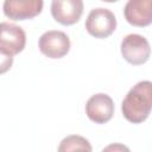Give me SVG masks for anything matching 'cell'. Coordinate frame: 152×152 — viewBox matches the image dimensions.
Returning a JSON list of instances; mask_svg holds the SVG:
<instances>
[{
    "mask_svg": "<svg viewBox=\"0 0 152 152\" xmlns=\"http://www.w3.org/2000/svg\"><path fill=\"white\" fill-rule=\"evenodd\" d=\"M152 108V84L150 81H140L129 89L125 96L121 109L124 116L133 122L140 124L145 121Z\"/></svg>",
    "mask_w": 152,
    "mask_h": 152,
    "instance_id": "6da1fadb",
    "label": "cell"
},
{
    "mask_svg": "<svg viewBox=\"0 0 152 152\" xmlns=\"http://www.w3.org/2000/svg\"><path fill=\"white\" fill-rule=\"evenodd\" d=\"M116 27V18L114 13L103 7L93 8L86 20L88 33L95 38H106L110 36Z\"/></svg>",
    "mask_w": 152,
    "mask_h": 152,
    "instance_id": "7a4b0ae2",
    "label": "cell"
},
{
    "mask_svg": "<svg viewBox=\"0 0 152 152\" xmlns=\"http://www.w3.org/2000/svg\"><path fill=\"white\" fill-rule=\"evenodd\" d=\"M150 52L151 50L148 40L141 34H127L121 42V55L128 63L133 65L144 64L148 59Z\"/></svg>",
    "mask_w": 152,
    "mask_h": 152,
    "instance_id": "3957f363",
    "label": "cell"
},
{
    "mask_svg": "<svg viewBox=\"0 0 152 152\" xmlns=\"http://www.w3.org/2000/svg\"><path fill=\"white\" fill-rule=\"evenodd\" d=\"M39 50L49 58H62L70 50V39L63 31L50 30L39 38Z\"/></svg>",
    "mask_w": 152,
    "mask_h": 152,
    "instance_id": "277c9868",
    "label": "cell"
},
{
    "mask_svg": "<svg viewBox=\"0 0 152 152\" xmlns=\"http://www.w3.org/2000/svg\"><path fill=\"white\" fill-rule=\"evenodd\" d=\"M26 44V33L23 27L8 23H0V49L14 56L21 52Z\"/></svg>",
    "mask_w": 152,
    "mask_h": 152,
    "instance_id": "5b68a950",
    "label": "cell"
},
{
    "mask_svg": "<svg viewBox=\"0 0 152 152\" xmlns=\"http://www.w3.org/2000/svg\"><path fill=\"white\" fill-rule=\"evenodd\" d=\"M86 114L95 124L109 121L114 114V102L112 97L104 93L90 96L86 103Z\"/></svg>",
    "mask_w": 152,
    "mask_h": 152,
    "instance_id": "8992f818",
    "label": "cell"
},
{
    "mask_svg": "<svg viewBox=\"0 0 152 152\" xmlns=\"http://www.w3.org/2000/svg\"><path fill=\"white\" fill-rule=\"evenodd\" d=\"M83 13L82 0H53L51 2V14L62 25L77 23Z\"/></svg>",
    "mask_w": 152,
    "mask_h": 152,
    "instance_id": "52a82bcc",
    "label": "cell"
},
{
    "mask_svg": "<svg viewBox=\"0 0 152 152\" xmlns=\"http://www.w3.org/2000/svg\"><path fill=\"white\" fill-rule=\"evenodd\" d=\"M42 0H5L4 13L13 20L30 19L39 14L43 10Z\"/></svg>",
    "mask_w": 152,
    "mask_h": 152,
    "instance_id": "ba28073f",
    "label": "cell"
},
{
    "mask_svg": "<svg viewBox=\"0 0 152 152\" xmlns=\"http://www.w3.org/2000/svg\"><path fill=\"white\" fill-rule=\"evenodd\" d=\"M126 20L134 26H147L152 21L151 0H129L124 7Z\"/></svg>",
    "mask_w": 152,
    "mask_h": 152,
    "instance_id": "9c48e42d",
    "label": "cell"
},
{
    "mask_svg": "<svg viewBox=\"0 0 152 152\" xmlns=\"http://www.w3.org/2000/svg\"><path fill=\"white\" fill-rule=\"evenodd\" d=\"M57 152H93V148L88 139L72 134L62 139Z\"/></svg>",
    "mask_w": 152,
    "mask_h": 152,
    "instance_id": "30bf717a",
    "label": "cell"
},
{
    "mask_svg": "<svg viewBox=\"0 0 152 152\" xmlns=\"http://www.w3.org/2000/svg\"><path fill=\"white\" fill-rule=\"evenodd\" d=\"M13 64V56L0 49V74H4L11 69Z\"/></svg>",
    "mask_w": 152,
    "mask_h": 152,
    "instance_id": "8fae6325",
    "label": "cell"
},
{
    "mask_svg": "<svg viewBox=\"0 0 152 152\" xmlns=\"http://www.w3.org/2000/svg\"><path fill=\"white\" fill-rule=\"evenodd\" d=\"M102 152H131L129 148L124 145V144H119V142H114V144H109L107 145Z\"/></svg>",
    "mask_w": 152,
    "mask_h": 152,
    "instance_id": "7c38bea8",
    "label": "cell"
}]
</instances>
